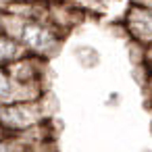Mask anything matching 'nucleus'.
Instances as JSON below:
<instances>
[{
    "label": "nucleus",
    "mask_w": 152,
    "mask_h": 152,
    "mask_svg": "<svg viewBox=\"0 0 152 152\" xmlns=\"http://www.w3.org/2000/svg\"><path fill=\"white\" fill-rule=\"evenodd\" d=\"M0 31L9 34L17 42L23 44V48L38 56H52L67 36L63 29H58L52 21H40V19H25L7 11H0Z\"/></svg>",
    "instance_id": "1"
},
{
    "label": "nucleus",
    "mask_w": 152,
    "mask_h": 152,
    "mask_svg": "<svg viewBox=\"0 0 152 152\" xmlns=\"http://www.w3.org/2000/svg\"><path fill=\"white\" fill-rule=\"evenodd\" d=\"M48 119V110L44 108V100H17L0 104V125L9 133L25 131L38 123Z\"/></svg>",
    "instance_id": "2"
},
{
    "label": "nucleus",
    "mask_w": 152,
    "mask_h": 152,
    "mask_svg": "<svg viewBox=\"0 0 152 152\" xmlns=\"http://www.w3.org/2000/svg\"><path fill=\"white\" fill-rule=\"evenodd\" d=\"M123 25L133 42H137L142 46L152 44V7L146 4L144 0L129 4V9L123 17Z\"/></svg>",
    "instance_id": "3"
},
{
    "label": "nucleus",
    "mask_w": 152,
    "mask_h": 152,
    "mask_svg": "<svg viewBox=\"0 0 152 152\" xmlns=\"http://www.w3.org/2000/svg\"><path fill=\"white\" fill-rule=\"evenodd\" d=\"M44 56L38 54H23L21 58L13 61L7 65L11 77L21 83V86H42V77H44Z\"/></svg>",
    "instance_id": "4"
},
{
    "label": "nucleus",
    "mask_w": 152,
    "mask_h": 152,
    "mask_svg": "<svg viewBox=\"0 0 152 152\" xmlns=\"http://www.w3.org/2000/svg\"><path fill=\"white\" fill-rule=\"evenodd\" d=\"M42 96V86H21L11 77L7 65H0V104L17 100H40Z\"/></svg>",
    "instance_id": "5"
},
{
    "label": "nucleus",
    "mask_w": 152,
    "mask_h": 152,
    "mask_svg": "<svg viewBox=\"0 0 152 152\" xmlns=\"http://www.w3.org/2000/svg\"><path fill=\"white\" fill-rule=\"evenodd\" d=\"M23 54H27V50L23 48L21 42H17L15 38H11L4 31H0V65H9V63L21 58Z\"/></svg>",
    "instance_id": "6"
},
{
    "label": "nucleus",
    "mask_w": 152,
    "mask_h": 152,
    "mask_svg": "<svg viewBox=\"0 0 152 152\" xmlns=\"http://www.w3.org/2000/svg\"><path fill=\"white\" fill-rule=\"evenodd\" d=\"M50 142H44V144H38V146H29V148H25L23 152H56L52 146H48Z\"/></svg>",
    "instance_id": "7"
},
{
    "label": "nucleus",
    "mask_w": 152,
    "mask_h": 152,
    "mask_svg": "<svg viewBox=\"0 0 152 152\" xmlns=\"http://www.w3.org/2000/svg\"><path fill=\"white\" fill-rule=\"evenodd\" d=\"M144 67L152 73V44L146 46V52H144Z\"/></svg>",
    "instance_id": "8"
},
{
    "label": "nucleus",
    "mask_w": 152,
    "mask_h": 152,
    "mask_svg": "<svg viewBox=\"0 0 152 152\" xmlns=\"http://www.w3.org/2000/svg\"><path fill=\"white\" fill-rule=\"evenodd\" d=\"M11 2H21V0H0V9H4V7L11 4Z\"/></svg>",
    "instance_id": "9"
}]
</instances>
